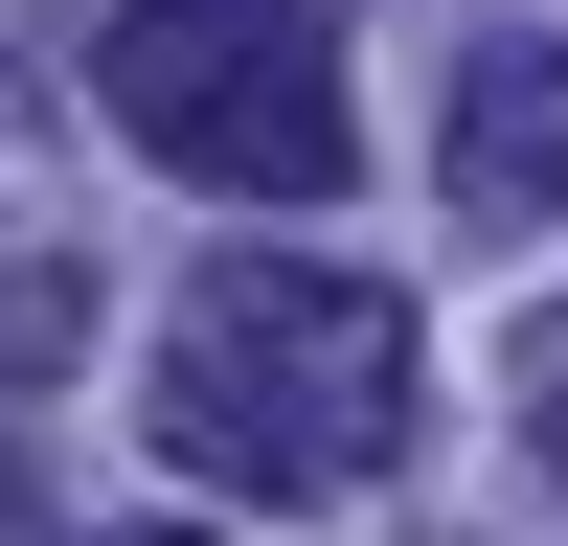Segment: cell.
<instances>
[{
	"mask_svg": "<svg viewBox=\"0 0 568 546\" xmlns=\"http://www.w3.org/2000/svg\"><path fill=\"white\" fill-rule=\"evenodd\" d=\"M524 433H546V478H568V342H524Z\"/></svg>",
	"mask_w": 568,
	"mask_h": 546,
	"instance_id": "obj_6",
	"label": "cell"
},
{
	"mask_svg": "<svg viewBox=\"0 0 568 546\" xmlns=\"http://www.w3.org/2000/svg\"><path fill=\"white\" fill-rule=\"evenodd\" d=\"M409 296L318 251H205L160 318V478L182 501H364L409 455Z\"/></svg>",
	"mask_w": 568,
	"mask_h": 546,
	"instance_id": "obj_1",
	"label": "cell"
},
{
	"mask_svg": "<svg viewBox=\"0 0 568 546\" xmlns=\"http://www.w3.org/2000/svg\"><path fill=\"white\" fill-rule=\"evenodd\" d=\"M91 114L205 205H342L364 182V91L318 0H114L91 23Z\"/></svg>",
	"mask_w": 568,
	"mask_h": 546,
	"instance_id": "obj_2",
	"label": "cell"
},
{
	"mask_svg": "<svg viewBox=\"0 0 568 546\" xmlns=\"http://www.w3.org/2000/svg\"><path fill=\"white\" fill-rule=\"evenodd\" d=\"M45 364H91V251L69 228H0V387H45Z\"/></svg>",
	"mask_w": 568,
	"mask_h": 546,
	"instance_id": "obj_4",
	"label": "cell"
},
{
	"mask_svg": "<svg viewBox=\"0 0 568 546\" xmlns=\"http://www.w3.org/2000/svg\"><path fill=\"white\" fill-rule=\"evenodd\" d=\"M0 136H23V69H0Z\"/></svg>",
	"mask_w": 568,
	"mask_h": 546,
	"instance_id": "obj_7",
	"label": "cell"
},
{
	"mask_svg": "<svg viewBox=\"0 0 568 546\" xmlns=\"http://www.w3.org/2000/svg\"><path fill=\"white\" fill-rule=\"evenodd\" d=\"M433 182H455V228H568V46L546 23H500L478 69H455Z\"/></svg>",
	"mask_w": 568,
	"mask_h": 546,
	"instance_id": "obj_3",
	"label": "cell"
},
{
	"mask_svg": "<svg viewBox=\"0 0 568 546\" xmlns=\"http://www.w3.org/2000/svg\"><path fill=\"white\" fill-rule=\"evenodd\" d=\"M0 546H69V501H45V455L0 433Z\"/></svg>",
	"mask_w": 568,
	"mask_h": 546,
	"instance_id": "obj_5",
	"label": "cell"
},
{
	"mask_svg": "<svg viewBox=\"0 0 568 546\" xmlns=\"http://www.w3.org/2000/svg\"><path fill=\"white\" fill-rule=\"evenodd\" d=\"M160 546H182V524H160Z\"/></svg>",
	"mask_w": 568,
	"mask_h": 546,
	"instance_id": "obj_8",
	"label": "cell"
}]
</instances>
